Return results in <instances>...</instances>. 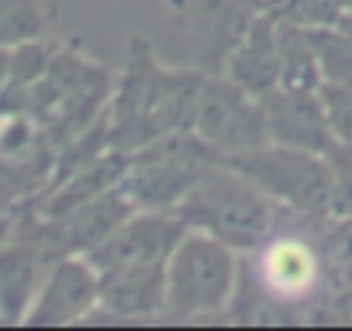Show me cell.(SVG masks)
Masks as SVG:
<instances>
[{"mask_svg": "<svg viewBox=\"0 0 352 331\" xmlns=\"http://www.w3.org/2000/svg\"><path fill=\"white\" fill-rule=\"evenodd\" d=\"M321 242L331 259V273L352 286V218H321Z\"/></svg>", "mask_w": 352, "mask_h": 331, "instance_id": "obj_21", "label": "cell"}, {"mask_svg": "<svg viewBox=\"0 0 352 331\" xmlns=\"http://www.w3.org/2000/svg\"><path fill=\"white\" fill-rule=\"evenodd\" d=\"M52 255L35 242L21 238L8 249H0V314L8 321H25L28 307L42 290V269Z\"/></svg>", "mask_w": 352, "mask_h": 331, "instance_id": "obj_15", "label": "cell"}, {"mask_svg": "<svg viewBox=\"0 0 352 331\" xmlns=\"http://www.w3.org/2000/svg\"><path fill=\"white\" fill-rule=\"evenodd\" d=\"M331 166V218H352V145L335 141L328 148Z\"/></svg>", "mask_w": 352, "mask_h": 331, "instance_id": "obj_20", "label": "cell"}, {"mask_svg": "<svg viewBox=\"0 0 352 331\" xmlns=\"http://www.w3.org/2000/svg\"><path fill=\"white\" fill-rule=\"evenodd\" d=\"M221 162L245 173L259 190H266L287 214L321 221L331 218V166L324 152H307L294 145H263L242 155H218Z\"/></svg>", "mask_w": 352, "mask_h": 331, "instance_id": "obj_3", "label": "cell"}, {"mask_svg": "<svg viewBox=\"0 0 352 331\" xmlns=\"http://www.w3.org/2000/svg\"><path fill=\"white\" fill-rule=\"evenodd\" d=\"M194 131L218 155H242V152L270 145V128H266V114H263L259 97L242 90L225 73L204 80Z\"/></svg>", "mask_w": 352, "mask_h": 331, "instance_id": "obj_8", "label": "cell"}, {"mask_svg": "<svg viewBox=\"0 0 352 331\" xmlns=\"http://www.w3.org/2000/svg\"><path fill=\"white\" fill-rule=\"evenodd\" d=\"M338 8H342V14H352V0H338Z\"/></svg>", "mask_w": 352, "mask_h": 331, "instance_id": "obj_26", "label": "cell"}, {"mask_svg": "<svg viewBox=\"0 0 352 331\" xmlns=\"http://www.w3.org/2000/svg\"><path fill=\"white\" fill-rule=\"evenodd\" d=\"M276 45H280V87L290 90H321V66L311 45V32L297 21L276 18Z\"/></svg>", "mask_w": 352, "mask_h": 331, "instance_id": "obj_16", "label": "cell"}, {"mask_svg": "<svg viewBox=\"0 0 352 331\" xmlns=\"http://www.w3.org/2000/svg\"><path fill=\"white\" fill-rule=\"evenodd\" d=\"M256 252V279L270 304H300L321 290L331 273V259L324 252L321 235L307 238L297 231H273Z\"/></svg>", "mask_w": 352, "mask_h": 331, "instance_id": "obj_7", "label": "cell"}, {"mask_svg": "<svg viewBox=\"0 0 352 331\" xmlns=\"http://www.w3.org/2000/svg\"><path fill=\"white\" fill-rule=\"evenodd\" d=\"M321 100H324L335 141H349L352 145V83H324L321 87Z\"/></svg>", "mask_w": 352, "mask_h": 331, "instance_id": "obj_22", "label": "cell"}, {"mask_svg": "<svg viewBox=\"0 0 352 331\" xmlns=\"http://www.w3.org/2000/svg\"><path fill=\"white\" fill-rule=\"evenodd\" d=\"M42 32L38 0H0V45H18Z\"/></svg>", "mask_w": 352, "mask_h": 331, "instance_id": "obj_18", "label": "cell"}, {"mask_svg": "<svg viewBox=\"0 0 352 331\" xmlns=\"http://www.w3.org/2000/svg\"><path fill=\"white\" fill-rule=\"evenodd\" d=\"M100 273V307L111 317H155L166 307V266H111Z\"/></svg>", "mask_w": 352, "mask_h": 331, "instance_id": "obj_13", "label": "cell"}, {"mask_svg": "<svg viewBox=\"0 0 352 331\" xmlns=\"http://www.w3.org/2000/svg\"><path fill=\"white\" fill-rule=\"evenodd\" d=\"M218 152L197 131H169L131 152L121 176V194L135 211H173Z\"/></svg>", "mask_w": 352, "mask_h": 331, "instance_id": "obj_4", "label": "cell"}, {"mask_svg": "<svg viewBox=\"0 0 352 331\" xmlns=\"http://www.w3.org/2000/svg\"><path fill=\"white\" fill-rule=\"evenodd\" d=\"M111 93V69L83 59L80 52H56L45 76L32 87L28 114L49 138L69 141L107 114Z\"/></svg>", "mask_w": 352, "mask_h": 331, "instance_id": "obj_2", "label": "cell"}, {"mask_svg": "<svg viewBox=\"0 0 352 331\" xmlns=\"http://www.w3.org/2000/svg\"><path fill=\"white\" fill-rule=\"evenodd\" d=\"M184 8L190 38L208 69H225L228 56L259 14L249 0H184Z\"/></svg>", "mask_w": 352, "mask_h": 331, "instance_id": "obj_12", "label": "cell"}, {"mask_svg": "<svg viewBox=\"0 0 352 331\" xmlns=\"http://www.w3.org/2000/svg\"><path fill=\"white\" fill-rule=\"evenodd\" d=\"M235 249L208 231H187L166 262V317H208L235 300Z\"/></svg>", "mask_w": 352, "mask_h": 331, "instance_id": "obj_5", "label": "cell"}, {"mask_svg": "<svg viewBox=\"0 0 352 331\" xmlns=\"http://www.w3.org/2000/svg\"><path fill=\"white\" fill-rule=\"evenodd\" d=\"M307 32H311V45H314V56L321 66V80L324 83H352V35L338 21L318 25Z\"/></svg>", "mask_w": 352, "mask_h": 331, "instance_id": "obj_17", "label": "cell"}, {"mask_svg": "<svg viewBox=\"0 0 352 331\" xmlns=\"http://www.w3.org/2000/svg\"><path fill=\"white\" fill-rule=\"evenodd\" d=\"M338 25H342V28L352 35V14H342V18H338Z\"/></svg>", "mask_w": 352, "mask_h": 331, "instance_id": "obj_25", "label": "cell"}, {"mask_svg": "<svg viewBox=\"0 0 352 331\" xmlns=\"http://www.w3.org/2000/svg\"><path fill=\"white\" fill-rule=\"evenodd\" d=\"M270 141L276 145H294L307 152H324L335 145V131L328 124V111L321 100V90H290V87H273L270 93L259 97Z\"/></svg>", "mask_w": 352, "mask_h": 331, "instance_id": "obj_11", "label": "cell"}, {"mask_svg": "<svg viewBox=\"0 0 352 331\" xmlns=\"http://www.w3.org/2000/svg\"><path fill=\"white\" fill-rule=\"evenodd\" d=\"M173 211L184 218L187 228L208 231L235 252H252L263 245L283 218V207L266 190H259L245 173L221 159H214L197 176V183Z\"/></svg>", "mask_w": 352, "mask_h": 331, "instance_id": "obj_1", "label": "cell"}, {"mask_svg": "<svg viewBox=\"0 0 352 331\" xmlns=\"http://www.w3.org/2000/svg\"><path fill=\"white\" fill-rule=\"evenodd\" d=\"M52 56H56V52H52L49 45L35 42V38L18 42V45L11 49V83H8V87H14V90H28V93H32V87L45 76Z\"/></svg>", "mask_w": 352, "mask_h": 331, "instance_id": "obj_19", "label": "cell"}, {"mask_svg": "<svg viewBox=\"0 0 352 331\" xmlns=\"http://www.w3.org/2000/svg\"><path fill=\"white\" fill-rule=\"evenodd\" d=\"M190 228L176 211H135L87 259L97 269L111 266H166Z\"/></svg>", "mask_w": 352, "mask_h": 331, "instance_id": "obj_9", "label": "cell"}, {"mask_svg": "<svg viewBox=\"0 0 352 331\" xmlns=\"http://www.w3.org/2000/svg\"><path fill=\"white\" fill-rule=\"evenodd\" d=\"M228 80H235L252 97L270 93L280 87V45H276V14H256L252 28L242 35L235 52L228 56L225 69Z\"/></svg>", "mask_w": 352, "mask_h": 331, "instance_id": "obj_14", "label": "cell"}, {"mask_svg": "<svg viewBox=\"0 0 352 331\" xmlns=\"http://www.w3.org/2000/svg\"><path fill=\"white\" fill-rule=\"evenodd\" d=\"M280 18L297 21L304 28H318V25H335L342 18V8L338 0H287Z\"/></svg>", "mask_w": 352, "mask_h": 331, "instance_id": "obj_23", "label": "cell"}, {"mask_svg": "<svg viewBox=\"0 0 352 331\" xmlns=\"http://www.w3.org/2000/svg\"><path fill=\"white\" fill-rule=\"evenodd\" d=\"M100 304V273L87 255H63L49 269L35 304L25 314L32 328H63L73 321L90 317Z\"/></svg>", "mask_w": 352, "mask_h": 331, "instance_id": "obj_10", "label": "cell"}, {"mask_svg": "<svg viewBox=\"0 0 352 331\" xmlns=\"http://www.w3.org/2000/svg\"><path fill=\"white\" fill-rule=\"evenodd\" d=\"M166 83V66L155 59V49L148 38H131L124 69L114 80V93L107 104V138L118 152H135L159 138L155 131V111Z\"/></svg>", "mask_w": 352, "mask_h": 331, "instance_id": "obj_6", "label": "cell"}, {"mask_svg": "<svg viewBox=\"0 0 352 331\" xmlns=\"http://www.w3.org/2000/svg\"><path fill=\"white\" fill-rule=\"evenodd\" d=\"M11 83V49L0 45V90Z\"/></svg>", "mask_w": 352, "mask_h": 331, "instance_id": "obj_24", "label": "cell"}]
</instances>
